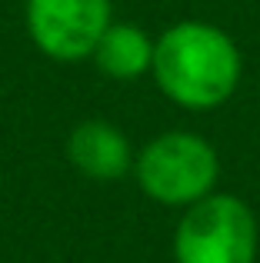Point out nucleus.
I'll return each mask as SVG.
<instances>
[{
    "instance_id": "nucleus-5",
    "label": "nucleus",
    "mask_w": 260,
    "mask_h": 263,
    "mask_svg": "<svg viewBox=\"0 0 260 263\" xmlns=\"http://www.w3.org/2000/svg\"><path fill=\"white\" fill-rule=\"evenodd\" d=\"M64 154L80 177L94 180V183H117L134 170L137 150L117 123L104 120V117H90L67 134Z\"/></svg>"
},
{
    "instance_id": "nucleus-1",
    "label": "nucleus",
    "mask_w": 260,
    "mask_h": 263,
    "mask_svg": "<svg viewBox=\"0 0 260 263\" xmlns=\"http://www.w3.org/2000/svg\"><path fill=\"white\" fill-rule=\"evenodd\" d=\"M244 57L237 40L210 20H177L154 40L157 90L187 114L220 110L240 87Z\"/></svg>"
},
{
    "instance_id": "nucleus-4",
    "label": "nucleus",
    "mask_w": 260,
    "mask_h": 263,
    "mask_svg": "<svg viewBox=\"0 0 260 263\" xmlns=\"http://www.w3.org/2000/svg\"><path fill=\"white\" fill-rule=\"evenodd\" d=\"M27 37L57 64L90 60L100 37L114 24L110 0H27Z\"/></svg>"
},
{
    "instance_id": "nucleus-2",
    "label": "nucleus",
    "mask_w": 260,
    "mask_h": 263,
    "mask_svg": "<svg viewBox=\"0 0 260 263\" xmlns=\"http://www.w3.org/2000/svg\"><path fill=\"white\" fill-rule=\"evenodd\" d=\"M130 174L147 200L183 210L217 190L220 154L194 130H167L137 150Z\"/></svg>"
},
{
    "instance_id": "nucleus-3",
    "label": "nucleus",
    "mask_w": 260,
    "mask_h": 263,
    "mask_svg": "<svg viewBox=\"0 0 260 263\" xmlns=\"http://www.w3.org/2000/svg\"><path fill=\"white\" fill-rule=\"evenodd\" d=\"M170 250L174 263H257V213L247 200L214 190L180 210Z\"/></svg>"
},
{
    "instance_id": "nucleus-6",
    "label": "nucleus",
    "mask_w": 260,
    "mask_h": 263,
    "mask_svg": "<svg viewBox=\"0 0 260 263\" xmlns=\"http://www.w3.org/2000/svg\"><path fill=\"white\" fill-rule=\"evenodd\" d=\"M90 60L97 64V70L107 80L134 84L140 77H150V67H154V37L137 24L114 20L107 27V33L100 37Z\"/></svg>"
}]
</instances>
